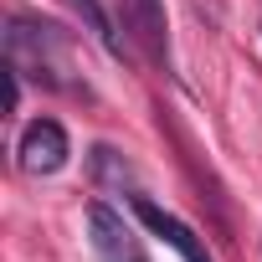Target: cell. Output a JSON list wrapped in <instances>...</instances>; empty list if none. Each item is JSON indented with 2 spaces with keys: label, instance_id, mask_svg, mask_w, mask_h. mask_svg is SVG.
Listing matches in <instances>:
<instances>
[{
  "label": "cell",
  "instance_id": "cell-5",
  "mask_svg": "<svg viewBox=\"0 0 262 262\" xmlns=\"http://www.w3.org/2000/svg\"><path fill=\"white\" fill-rule=\"evenodd\" d=\"M88 165H93V180H98L103 190H128V195H134V170L123 165V155H118V149H108V144H93Z\"/></svg>",
  "mask_w": 262,
  "mask_h": 262
},
{
  "label": "cell",
  "instance_id": "cell-3",
  "mask_svg": "<svg viewBox=\"0 0 262 262\" xmlns=\"http://www.w3.org/2000/svg\"><path fill=\"white\" fill-rule=\"evenodd\" d=\"M128 206H134V216H139V221H144V226H149V231H155L160 242H170V247H175V252H180L185 262H211L206 242H201V236H195V231H190V226H185L180 216L160 211V206H155L149 195H128Z\"/></svg>",
  "mask_w": 262,
  "mask_h": 262
},
{
  "label": "cell",
  "instance_id": "cell-7",
  "mask_svg": "<svg viewBox=\"0 0 262 262\" xmlns=\"http://www.w3.org/2000/svg\"><path fill=\"white\" fill-rule=\"evenodd\" d=\"M67 6L82 16V26H88V31H93V36H98L113 57H123V41H118V31H113V21H108V11L98 6V0H67Z\"/></svg>",
  "mask_w": 262,
  "mask_h": 262
},
{
  "label": "cell",
  "instance_id": "cell-6",
  "mask_svg": "<svg viewBox=\"0 0 262 262\" xmlns=\"http://www.w3.org/2000/svg\"><path fill=\"white\" fill-rule=\"evenodd\" d=\"M134 11H139V36H144L149 57L170 67V41H165V16H160V0H134Z\"/></svg>",
  "mask_w": 262,
  "mask_h": 262
},
{
  "label": "cell",
  "instance_id": "cell-1",
  "mask_svg": "<svg viewBox=\"0 0 262 262\" xmlns=\"http://www.w3.org/2000/svg\"><path fill=\"white\" fill-rule=\"evenodd\" d=\"M6 62L21 77H36L41 88H67V77H62L67 72V36L57 26L11 16V26H6Z\"/></svg>",
  "mask_w": 262,
  "mask_h": 262
},
{
  "label": "cell",
  "instance_id": "cell-4",
  "mask_svg": "<svg viewBox=\"0 0 262 262\" xmlns=\"http://www.w3.org/2000/svg\"><path fill=\"white\" fill-rule=\"evenodd\" d=\"M88 231H93V252H98L103 262H134V257H139V247L128 242L134 231H128L123 216H118L113 206H103V201L88 206Z\"/></svg>",
  "mask_w": 262,
  "mask_h": 262
},
{
  "label": "cell",
  "instance_id": "cell-8",
  "mask_svg": "<svg viewBox=\"0 0 262 262\" xmlns=\"http://www.w3.org/2000/svg\"><path fill=\"white\" fill-rule=\"evenodd\" d=\"M134 262H149V257H144V252H139V257H134Z\"/></svg>",
  "mask_w": 262,
  "mask_h": 262
},
{
  "label": "cell",
  "instance_id": "cell-2",
  "mask_svg": "<svg viewBox=\"0 0 262 262\" xmlns=\"http://www.w3.org/2000/svg\"><path fill=\"white\" fill-rule=\"evenodd\" d=\"M67 155H72V144H67V128L57 118H31L16 139V165L26 175H57L67 165Z\"/></svg>",
  "mask_w": 262,
  "mask_h": 262
}]
</instances>
